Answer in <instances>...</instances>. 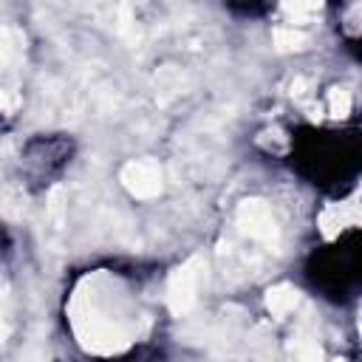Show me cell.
<instances>
[{
    "instance_id": "cell-13",
    "label": "cell",
    "mask_w": 362,
    "mask_h": 362,
    "mask_svg": "<svg viewBox=\"0 0 362 362\" xmlns=\"http://www.w3.org/2000/svg\"><path fill=\"white\" fill-rule=\"evenodd\" d=\"M20 105H23V99H20L17 90H11V88H0V110H3V113H17Z\"/></svg>"
},
{
    "instance_id": "cell-2",
    "label": "cell",
    "mask_w": 362,
    "mask_h": 362,
    "mask_svg": "<svg viewBox=\"0 0 362 362\" xmlns=\"http://www.w3.org/2000/svg\"><path fill=\"white\" fill-rule=\"evenodd\" d=\"M235 221L240 226V232L257 243H266V246H274L277 243V221L269 209V204L263 198H246L238 204V212H235Z\"/></svg>"
},
{
    "instance_id": "cell-5",
    "label": "cell",
    "mask_w": 362,
    "mask_h": 362,
    "mask_svg": "<svg viewBox=\"0 0 362 362\" xmlns=\"http://www.w3.org/2000/svg\"><path fill=\"white\" fill-rule=\"evenodd\" d=\"M297 303H300V291H297L294 286H288V283L272 286V288L266 291V308H269V314L277 317V320H283L288 311H294Z\"/></svg>"
},
{
    "instance_id": "cell-1",
    "label": "cell",
    "mask_w": 362,
    "mask_h": 362,
    "mask_svg": "<svg viewBox=\"0 0 362 362\" xmlns=\"http://www.w3.org/2000/svg\"><path fill=\"white\" fill-rule=\"evenodd\" d=\"M204 277H206V260L201 255H192L187 263L173 269V274L167 280V305L175 317L187 314L198 303V291H201Z\"/></svg>"
},
{
    "instance_id": "cell-10",
    "label": "cell",
    "mask_w": 362,
    "mask_h": 362,
    "mask_svg": "<svg viewBox=\"0 0 362 362\" xmlns=\"http://www.w3.org/2000/svg\"><path fill=\"white\" fill-rule=\"evenodd\" d=\"M280 8H283V14H288L294 23H305V20H311L314 14H320L322 3H303V0H294V3H283Z\"/></svg>"
},
{
    "instance_id": "cell-12",
    "label": "cell",
    "mask_w": 362,
    "mask_h": 362,
    "mask_svg": "<svg viewBox=\"0 0 362 362\" xmlns=\"http://www.w3.org/2000/svg\"><path fill=\"white\" fill-rule=\"evenodd\" d=\"M48 218L51 223L59 229L62 221H65V189L62 187H54L51 195H48Z\"/></svg>"
},
{
    "instance_id": "cell-8",
    "label": "cell",
    "mask_w": 362,
    "mask_h": 362,
    "mask_svg": "<svg viewBox=\"0 0 362 362\" xmlns=\"http://www.w3.org/2000/svg\"><path fill=\"white\" fill-rule=\"evenodd\" d=\"M20 42H23V34L14 31L11 25H0V71L8 68L20 51Z\"/></svg>"
},
{
    "instance_id": "cell-16",
    "label": "cell",
    "mask_w": 362,
    "mask_h": 362,
    "mask_svg": "<svg viewBox=\"0 0 362 362\" xmlns=\"http://www.w3.org/2000/svg\"><path fill=\"white\" fill-rule=\"evenodd\" d=\"M334 362H345V359H334Z\"/></svg>"
},
{
    "instance_id": "cell-11",
    "label": "cell",
    "mask_w": 362,
    "mask_h": 362,
    "mask_svg": "<svg viewBox=\"0 0 362 362\" xmlns=\"http://www.w3.org/2000/svg\"><path fill=\"white\" fill-rule=\"evenodd\" d=\"M328 113L337 119H345L351 113V93L345 88H331L328 90Z\"/></svg>"
},
{
    "instance_id": "cell-14",
    "label": "cell",
    "mask_w": 362,
    "mask_h": 362,
    "mask_svg": "<svg viewBox=\"0 0 362 362\" xmlns=\"http://www.w3.org/2000/svg\"><path fill=\"white\" fill-rule=\"evenodd\" d=\"M8 334V320H6V294H3V283H0V342Z\"/></svg>"
},
{
    "instance_id": "cell-6",
    "label": "cell",
    "mask_w": 362,
    "mask_h": 362,
    "mask_svg": "<svg viewBox=\"0 0 362 362\" xmlns=\"http://www.w3.org/2000/svg\"><path fill=\"white\" fill-rule=\"evenodd\" d=\"M286 351H288V359L291 362H325L320 342L311 339V337H291L288 345H286Z\"/></svg>"
},
{
    "instance_id": "cell-4",
    "label": "cell",
    "mask_w": 362,
    "mask_h": 362,
    "mask_svg": "<svg viewBox=\"0 0 362 362\" xmlns=\"http://www.w3.org/2000/svg\"><path fill=\"white\" fill-rule=\"evenodd\" d=\"M359 221V212H356V204L354 201H345V204H328L320 215V232L331 240L337 238L345 226H356Z\"/></svg>"
},
{
    "instance_id": "cell-3",
    "label": "cell",
    "mask_w": 362,
    "mask_h": 362,
    "mask_svg": "<svg viewBox=\"0 0 362 362\" xmlns=\"http://www.w3.org/2000/svg\"><path fill=\"white\" fill-rule=\"evenodd\" d=\"M119 181L122 187L133 195V198H141V201H150L161 192L164 187V175H161V167L150 158H136V161H127L119 173Z\"/></svg>"
},
{
    "instance_id": "cell-9",
    "label": "cell",
    "mask_w": 362,
    "mask_h": 362,
    "mask_svg": "<svg viewBox=\"0 0 362 362\" xmlns=\"http://www.w3.org/2000/svg\"><path fill=\"white\" fill-rule=\"evenodd\" d=\"M23 212H25V192L20 187H6L0 192V215L20 218Z\"/></svg>"
},
{
    "instance_id": "cell-15",
    "label": "cell",
    "mask_w": 362,
    "mask_h": 362,
    "mask_svg": "<svg viewBox=\"0 0 362 362\" xmlns=\"http://www.w3.org/2000/svg\"><path fill=\"white\" fill-rule=\"evenodd\" d=\"M305 88H308V82H305L303 76H297V79L291 82V96H303V93H305Z\"/></svg>"
},
{
    "instance_id": "cell-7",
    "label": "cell",
    "mask_w": 362,
    "mask_h": 362,
    "mask_svg": "<svg viewBox=\"0 0 362 362\" xmlns=\"http://www.w3.org/2000/svg\"><path fill=\"white\" fill-rule=\"evenodd\" d=\"M272 40H274V48L283 51V54L286 51H303L308 45V37L303 31H297L294 25H277L274 34H272Z\"/></svg>"
}]
</instances>
